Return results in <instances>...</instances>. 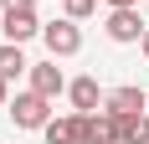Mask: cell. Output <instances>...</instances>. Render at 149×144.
Here are the masks:
<instances>
[{
    "instance_id": "obj_1",
    "label": "cell",
    "mask_w": 149,
    "mask_h": 144,
    "mask_svg": "<svg viewBox=\"0 0 149 144\" xmlns=\"http://www.w3.org/2000/svg\"><path fill=\"white\" fill-rule=\"evenodd\" d=\"M5 113L15 118V129H46V118H52V98H41L36 87H26V93H15V98L5 103Z\"/></svg>"
},
{
    "instance_id": "obj_2",
    "label": "cell",
    "mask_w": 149,
    "mask_h": 144,
    "mask_svg": "<svg viewBox=\"0 0 149 144\" xmlns=\"http://www.w3.org/2000/svg\"><path fill=\"white\" fill-rule=\"evenodd\" d=\"M41 41L52 57H77L82 52V26H77L72 15H62V21H46L41 26Z\"/></svg>"
},
{
    "instance_id": "obj_3",
    "label": "cell",
    "mask_w": 149,
    "mask_h": 144,
    "mask_svg": "<svg viewBox=\"0 0 149 144\" xmlns=\"http://www.w3.org/2000/svg\"><path fill=\"white\" fill-rule=\"evenodd\" d=\"M103 31H108V41L129 46V41H139V36H144V21H139L134 5H113V10H108V21H103Z\"/></svg>"
},
{
    "instance_id": "obj_4",
    "label": "cell",
    "mask_w": 149,
    "mask_h": 144,
    "mask_svg": "<svg viewBox=\"0 0 149 144\" xmlns=\"http://www.w3.org/2000/svg\"><path fill=\"white\" fill-rule=\"evenodd\" d=\"M82 144H118V118L108 113V108L82 113Z\"/></svg>"
},
{
    "instance_id": "obj_5",
    "label": "cell",
    "mask_w": 149,
    "mask_h": 144,
    "mask_svg": "<svg viewBox=\"0 0 149 144\" xmlns=\"http://www.w3.org/2000/svg\"><path fill=\"white\" fill-rule=\"evenodd\" d=\"M31 87H36L41 98H52V103H57L62 93H67V77H62L57 57H52V62H31Z\"/></svg>"
},
{
    "instance_id": "obj_6",
    "label": "cell",
    "mask_w": 149,
    "mask_h": 144,
    "mask_svg": "<svg viewBox=\"0 0 149 144\" xmlns=\"http://www.w3.org/2000/svg\"><path fill=\"white\" fill-rule=\"evenodd\" d=\"M103 108H108L113 118L144 113V108H149V93H144V87H113V93H103Z\"/></svg>"
},
{
    "instance_id": "obj_7",
    "label": "cell",
    "mask_w": 149,
    "mask_h": 144,
    "mask_svg": "<svg viewBox=\"0 0 149 144\" xmlns=\"http://www.w3.org/2000/svg\"><path fill=\"white\" fill-rule=\"evenodd\" d=\"M0 31H5V41L26 46L31 36H41V21H36V10H5V21H0Z\"/></svg>"
},
{
    "instance_id": "obj_8",
    "label": "cell",
    "mask_w": 149,
    "mask_h": 144,
    "mask_svg": "<svg viewBox=\"0 0 149 144\" xmlns=\"http://www.w3.org/2000/svg\"><path fill=\"white\" fill-rule=\"evenodd\" d=\"M46 144H82V113H52V118H46Z\"/></svg>"
},
{
    "instance_id": "obj_9",
    "label": "cell",
    "mask_w": 149,
    "mask_h": 144,
    "mask_svg": "<svg viewBox=\"0 0 149 144\" xmlns=\"http://www.w3.org/2000/svg\"><path fill=\"white\" fill-rule=\"evenodd\" d=\"M67 98H72V113H93L103 103V87H98V77H72L67 82Z\"/></svg>"
},
{
    "instance_id": "obj_10",
    "label": "cell",
    "mask_w": 149,
    "mask_h": 144,
    "mask_svg": "<svg viewBox=\"0 0 149 144\" xmlns=\"http://www.w3.org/2000/svg\"><path fill=\"white\" fill-rule=\"evenodd\" d=\"M118 144H149V113H123L118 118Z\"/></svg>"
},
{
    "instance_id": "obj_11",
    "label": "cell",
    "mask_w": 149,
    "mask_h": 144,
    "mask_svg": "<svg viewBox=\"0 0 149 144\" xmlns=\"http://www.w3.org/2000/svg\"><path fill=\"white\" fill-rule=\"evenodd\" d=\"M21 72H31V62H26V52H21L15 41H5V46H0V77H5V82H15Z\"/></svg>"
},
{
    "instance_id": "obj_12",
    "label": "cell",
    "mask_w": 149,
    "mask_h": 144,
    "mask_svg": "<svg viewBox=\"0 0 149 144\" xmlns=\"http://www.w3.org/2000/svg\"><path fill=\"white\" fill-rule=\"evenodd\" d=\"M62 10L72 15V21H88V15L98 10V0H62Z\"/></svg>"
},
{
    "instance_id": "obj_13",
    "label": "cell",
    "mask_w": 149,
    "mask_h": 144,
    "mask_svg": "<svg viewBox=\"0 0 149 144\" xmlns=\"http://www.w3.org/2000/svg\"><path fill=\"white\" fill-rule=\"evenodd\" d=\"M0 10H36V0H0Z\"/></svg>"
},
{
    "instance_id": "obj_14",
    "label": "cell",
    "mask_w": 149,
    "mask_h": 144,
    "mask_svg": "<svg viewBox=\"0 0 149 144\" xmlns=\"http://www.w3.org/2000/svg\"><path fill=\"white\" fill-rule=\"evenodd\" d=\"M139 46H144V57H149V26H144V36H139Z\"/></svg>"
},
{
    "instance_id": "obj_15",
    "label": "cell",
    "mask_w": 149,
    "mask_h": 144,
    "mask_svg": "<svg viewBox=\"0 0 149 144\" xmlns=\"http://www.w3.org/2000/svg\"><path fill=\"white\" fill-rule=\"evenodd\" d=\"M5 87H10V82H5V77H0V108H5Z\"/></svg>"
},
{
    "instance_id": "obj_16",
    "label": "cell",
    "mask_w": 149,
    "mask_h": 144,
    "mask_svg": "<svg viewBox=\"0 0 149 144\" xmlns=\"http://www.w3.org/2000/svg\"><path fill=\"white\" fill-rule=\"evenodd\" d=\"M108 5H139V0H108Z\"/></svg>"
},
{
    "instance_id": "obj_17",
    "label": "cell",
    "mask_w": 149,
    "mask_h": 144,
    "mask_svg": "<svg viewBox=\"0 0 149 144\" xmlns=\"http://www.w3.org/2000/svg\"><path fill=\"white\" fill-rule=\"evenodd\" d=\"M0 21H5V10H0Z\"/></svg>"
}]
</instances>
